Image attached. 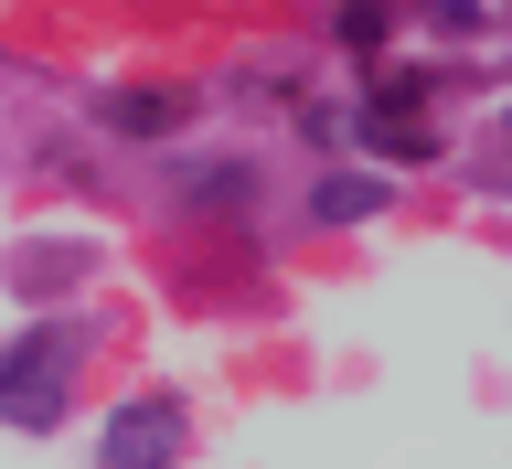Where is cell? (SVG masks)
Returning a JSON list of instances; mask_svg holds the SVG:
<instances>
[{"mask_svg": "<svg viewBox=\"0 0 512 469\" xmlns=\"http://www.w3.org/2000/svg\"><path fill=\"white\" fill-rule=\"evenodd\" d=\"M0 416L11 427H54L64 416V331H32V342L0 352Z\"/></svg>", "mask_w": 512, "mask_h": 469, "instance_id": "1", "label": "cell"}, {"mask_svg": "<svg viewBox=\"0 0 512 469\" xmlns=\"http://www.w3.org/2000/svg\"><path fill=\"white\" fill-rule=\"evenodd\" d=\"M107 469H150V459H182V406L171 395H139V406L107 416V438H96Z\"/></svg>", "mask_w": 512, "mask_h": 469, "instance_id": "2", "label": "cell"}, {"mask_svg": "<svg viewBox=\"0 0 512 469\" xmlns=\"http://www.w3.org/2000/svg\"><path fill=\"white\" fill-rule=\"evenodd\" d=\"M310 214H320V224H363V214H384V182H363V171H331Z\"/></svg>", "mask_w": 512, "mask_h": 469, "instance_id": "3", "label": "cell"}, {"mask_svg": "<svg viewBox=\"0 0 512 469\" xmlns=\"http://www.w3.org/2000/svg\"><path fill=\"white\" fill-rule=\"evenodd\" d=\"M86 267V246H43V256H22V288H54V278H75Z\"/></svg>", "mask_w": 512, "mask_h": 469, "instance_id": "4", "label": "cell"}]
</instances>
